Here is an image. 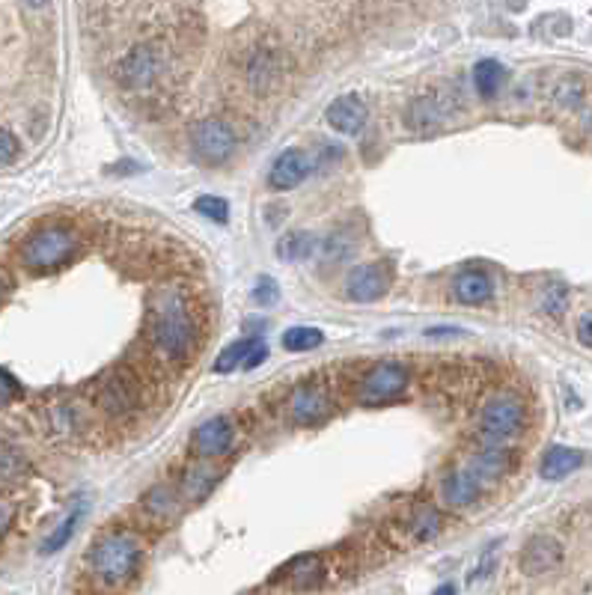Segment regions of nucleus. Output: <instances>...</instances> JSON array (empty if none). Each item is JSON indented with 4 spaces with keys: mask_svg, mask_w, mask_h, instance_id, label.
Listing matches in <instances>:
<instances>
[{
    "mask_svg": "<svg viewBox=\"0 0 592 595\" xmlns=\"http://www.w3.org/2000/svg\"><path fill=\"white\" fill-rule=\"evenodd\" d=\"M152 346L167 360H185L200 343V325L179 292H161L152 304Z\"/></svg>",
    "mask_w": 592,
    "mask_h": 595,
    "instance_id": "f257e3e1",
    "label": "nucleus"
},
{
    "mask_svg": "<svg viewBox=\"0 0 592 595\" xmlns=\"http://www.w3.org/2000/svg\"><path fill=\"white\" fill-rule=\"evenodd\" d=\"M140 566V542L128 530H111L99 536L90 548V572L105 587H122L134 578Z\"/></svg>",
    "mask_w": 592,
    "mask_h": 595,
    "instance_id": "f03ea898",
    "label": "nucleus"
},
{
    "mask_svg": "<svg viewBox=\"0 0 592 595\" xmlns=\"http://www.w3.org/2000/svg\"><path fill=\"white\" fill-rule=\"evenodd\" d=\"M527 423V405L518 393H494L479 417H476V435L482 444H506L515 438Z\"/></svg>",
    "mask_w": 592,
    "mask_h": 595,
    "instance_id": "7ed1b4c3",
    "label": "nucleus"
},
{
    "mask_svg": "<svg viewBox=\"0 0 592 595\" xmlns=\"http://www.w3.org/2000/svg\"><path fill=\"white\" fill-rule=\"evenodd\" d=\"M78 250V236L69 227H45L21 244V262L30 271H54Z\"/></svg>",
    "mask_w": 592,
    "mask_h": 595,
    "instance_id": "20e7f679",
    "label": "nucleus"
},
{
    "mask_svg": "<svg viewBox=\"0 0 592 595\" xmlns=\"http://www.w3.org/2000/svg\"><path fill=\"white\" fill-rule=\"evenodd\" d=\"M408 384H411V372L402 363L378 360L360 375L355 396L357 402H363V405H381V402L399 399L408 390Z\"/></svg>",
    "mask_w": 592,
    "mask_h": 595,
    "instance_id": "39448f33",
    "label": "nucleus"
},
{
    "mask_svg": "<svg viewBox=\"0 0 592 595\" xmlns=\"http://www.w3.org/2000/svg\"><path fill=\"white\" fill-rule=\"evenodd\" d=\"M238 137L230 122L218 117L200 119L191 128V152L197 161L209 164V167H221L236 155Z\"/></svg>",
    "mask_w": 592,
    "mask_h": 595,
    "instance_id": "423d86ee",
    "label": "nucleus"
},
{
    "mask_svg": "<svg viewBox=\"0 0 592 595\" xmlns=\"http://www.w3.org/2000/svg\"><path fill=\"white\" fill-rule=\"evenodd\" d=\"M161 78V57L152 45H137L119 60V84L125 90L146 93Z\"/></svg>",
    "mask_w": 592,
    "mask_h": 595,
    "instance_id": "0eeeda50",
    "label": "nucleus"
},
{
    "mask_svg": "<svg viewBox=\"0 0 592 595\" xmlns=\"http://www.w3.org/2000/svg\"><path fill=\"white\" fill-rule=\"evenodd\" d=\"M236 447V426L230 417H212L191 432V453L203 462L224 459Z\"/></svg>",
    "mask_w": 592,
    "mask_h": 595,
    "instance_id": "6e6552de",
    "label": "nucleus"
},
{
    "mask_svg": "<svg viewBox=\"0 0 592 595\" xmlns=\"http://www.w3.org/2000/svg\"><path fill=\"white\" fill-rule=\"evenodd\" d=\"M456 105L450 96L444 93H423L417 99H411V105L405 108V125L417 134H435L438 128L447 125V119L453 117Z\"/></svg>",
    "mask_w": 592,
    "mask_h": 595,
    "instance_id": "1a4fd4ad",
    "label": "nucleus"
},
{
    "mask_svg": "<svg viewBox=\"0 0 592 595\" xmlns=\"http://www.w3.org/2000/svg\"><path fill=\"white\" fill-rule=\"evenodd\" d=\"M289 417L301 426H316L331 414V396L319 381H304L298 387H292L289 399H286Z\"/></svg>",
    "mask_w": 592,
    "mask_h": 595,
    "instance_id": "9d476101",
    "label": "nucleus"
},
{
    "mask_svg": "<svg viewBox=\"0 0 592 595\" xmlns=\"http://www.w3.org/2000/svg\"><path fill=\"white\" fill-rule=\"evenodd\" d=\"M482 491H485V485H482L479 476L468 468V462L450 468V471L444 474V479H441V488H438L441 503L450 506V509H468V506H474L476 500L482 497Z\"/></svg>",
    "mask_w": 592,
    "mask_h": 595,
    "instance_id": "9b49d317",
    "label": "nucleus"
},
{
    "mask_svg": "<svg viewBox=\"0 0 592 595\" xmlns=\"http://www.w3.org/2000/svg\"><path fill=\"white\" fill-rule=\"evenodd\" d=\"M390 289V271L384 265H357L346 277V295L357 304L384 298Z\"/></svg>",
    "mask_w": 592,
    "mask_h": 595,
    "instance_id": "f8f14e48",
    "label": "nucleus"
},
{
    "mask_svg": "<svg viewBox=\"0 0 592 595\" xmlns=\"http://www.w3.org/2000/svg\"><path fill=\"white\" fill-rule=\"evenodd\" d=\"M563 563V545L551 536H536L524 545L521 557H518V566L524 575L536 578V575H548L554 572L557 566Z\"/></svg>",
    "mask_w": 592,
    "mask_h": 595,
    "instance_id": "ddd939ff",
    "label": "nucleus"
},
{
    "mask_svg": "<svg viewBox=\"0 0 592 595\" xmlns=\"http://www.w3.org/2000/svg\"><path fill=\"white\" fill-rule=\"evenodd\" d=\"M244 81L256 96H268L280 84V60L271 48H256L244 60Z\"/></svg>",
    "mask_w": 592,
    "mask_h": 595,
    "instance_id": "4468645a",
    "label": "nucleus"
},
{
    "mask_svg": "<svg viewBox=\"0 0 592 595\" xmlns=\"http://www.w3.org/2000/svg\"><path fill=\"white\" fill-rule=\"evenodd\" d=\"M313 170V161L307 158V152L301 149H286L274 158L271 173H268V185L274 191H292L295 185H301Z\"/></svg>",
    "mask_w": 592,
    "mask_h": 595,
    "instance_id": "2eb2a0df",
    "label": "nucleus"
},
{
    "mask_svg": "<svg viewBox=\"0 0 592 595\" xmlns=\"http://www.w3.org/2000/svg\"><path fill=\"white\" fill-rule=\"evenodd\" d=\"M468 468L488 488V485H494L497 479H503V476L509 474V468H512V450L506 444H482L474 456L468 459Z\"/></svg>",
    "mask_w": 592,
    "mask_h": 595,
    "instance_id": "dca6fc26",
    "label": "nucleus"
},
{
    "mask_svg": "<svg viewBox=\"0 0 592 595\" xmlns=\"http://www.w3.org/2000/svg\"><path fill=\"white\" fill-rule=\"evenodd\" d=\"M137 402V384L131 375L125 372H114L108 375V381L102 384V393H99V405L108 417H122L134 408Z\"/></svg>",
    "mask_w": 592,
    "mask_h": 595,
    "instance_id": "f3484780",
    "label": "nucleus"
},
{
    "mask_svg": "<svg viewBox=\"0 0 592 595\" xmlns=\"http://www.w3.org/2000/svg\"><path fill=\"white\" fill-rule=\"evenodd\" d=\"M325 119H328V125H331L334 131H340V134H346V137H355L357 131L366 125V105L357 99L355 93L340 96V99H334V102L328 105Z\"/></svg>",
    "mask_w": 592,
    "mask_h": 595,
    "instance_id": "a211bd4d",
    "label": "nucleus"
},
{
    "mask_svg": "<svg viewBox=\"0 0 592 595\" xmlns=\"http://www.w3.org/2000/svg\"><path fill=\"white\" fill-rule=\"evenodd\" d=\"M453 295H456V301L465 304V307H482V304H488L491 295H494V280H491V274H485V271H479V268L462 271V274L456 277V283H453Z\"/></svg>",
    "mask_w": 592,
    "mask_h": 595,
    "instance_id": "6ab92c4d",
    "label": "nucleus"
},
{
    "mask_svg": "<svg viewBox=\"0 0 592 595\" xmlns=\"http://www.w3.org/2000/svg\"><path fill=\"white\" fill-rule=\"evenodd\" d=\"M218 482H221V468L194 465V468H185V474L179 476V494H182V500L197 503V500H203L206 494H212V488H215Z\"/></svg>",
    "mask_w": 592,
    "mask_h": 595,
    "instance_id": "aec40b11",
    "label": "nucleus"
},
{
    "mask_svg": "<svg viewBox=\"0 0 592 595\" xmlns=\"http://www.w3.org/2000/svg\"><path fill=\"white\" fill-rule=\"evenodd\" d=\"M182 509V494L179 488L170 485H152L143 494V512L155 521H173Z\"/></svg>",
    "mask_w": 592,
    "mask_h": 595,
    "instance_id": "412c9836",
    "label": "nucleus"
},
{
    "mask_svg": "<svg viewBox=\"0 0 592 595\" xmlns=\"http://www.w3.org/2000/svg\"><path fill=\"white\" fill-rule=\"evenodd\" d=\"M581 465H584V453H581V450H572V447H551V450L545 453V459H542L539 474L545 476V479H551V482H557V479H566V476L575 474Z\"/></svg>",
    "mask_w": 592,
    "mask_h": 595,
    "instance_id": "4be33fe9",
    "label": "nucleus"
},
{
    "mask_svg": "<svg viewBox=\"0 0 592 595\" xmlns=\"http://www.w3.org/2000/svg\"><path fill=\"white\" fill-rule=\"evenodd\" d=\"M405 533L411 542H429L441 533V512L435 506H417L405 518Z\"/></svg>",
    "mask_w": 592,
    "mask_h": 595,
    "instance_id": "5701e85b",
    "label": "nucleus"
},
{
    "mask_svg": "<svg viewBox=\"0 0 592 595\" xmlns=\"http://www.w3.org/2000/svg\"><path fill=\"white\" fill-rule=\"evenodd\" d=\"M319 250V238L313 233H286L277 241V256L283 262H298V259H313Z\"/></svg>",
    "mask_w": 592,
    "mask_h": 595,
    "instance_id": "b1692460",
    "label": "nucleus"
},
{
    "mask_svg": "<svg viewBox=\"0 0 592 595\" xmlns=\"http://www.w3.org/2000/svg\"><path fill=\"white\" fill-rule=\"evenodd\" d=\"M503 78H506V69L497 60H479L474 66V87L476 93L485 96V99H491V96L500 93Z\"/></svg>",
    "mask_w": 592,
    "mask_h": 595,
    "instance_id": "393cba45",
    "label": "nucleus"
},
{
    "mask_svg": "<svg viewBox=\"0 0 592 595\" xmlns=\"http://www.w3.org/2000/svg\"><path fill=\"white\" fill-rule=\"evenodd\" d=\"M325 343V334L319 328H310V325H298V328H289L283 334V349L286 352H313Z\"/></svg>",
    "mask_w": 592,
    "mask_h": 595,
    "instance_id": "a878e982",
    "label": "nucleus"
},
{
    "mask_svg": "<svg viewBox=\"0 0 592 595\" xmlns=\"http://www.w3.org/2000/svg\"><path fill=\"white\" fill-rule=\"evenodd\" d=\"M78 521H81V506L78 509H72L63 521H60V527L45 539V545H42V554H57L69 539H72V533L78 530Z\"/></svg>",
    "mask_w": 592,
    "mask_h": 595,
    "instance_id": "bb28decb",
    "label": "nucleus"
},
{
    "mask_svg": "<svg viewBox=\"0 0 592 595\" xmlns=\"http://www.w3.org/2000/svg\"><path fill=\"white\" fill-rule=\"evenodd\" d=\"M352 250H355V241H352V238L346 236V233H334V236L319 238L316 256H322V259H328V262H343Z\"/></svg>",
    "mask_w": 592,
    "mask_h": 595,
    "instance_id": "cd10ccee",
    "label": "nucleus"
},
{
    "mask_svg": "<svg viewBox=\"0 0 592 595\" xmlns=\"http://www.w3.org/2000/svg\"><path fill=\"white\" fill-rule=\"evenodd\" d=\"M322 575H325V569H322V560L319 557H304V560L292 563V584L301 587V590L319 584Z\"/></svg>",
    "mask_w": 592,
    "mask_h": 595,
    "instance_id": "c85d7f7f",
    "label": "nucleus"
},
{
    "mask_svg": "<svg viewBox=\"0 0 592 595\" xmlns=\"http://www.w3.org/2000/svg\"><path fill=\"white\" fill-rule=\"evenodd\" d=\"M253 346H256V340H238V343H233V346H227V349L218 355V360H215V372L227 375V372L238 369V366L244 363V357H247V352H250Z\"/></svg>",
    "mask_w": 592,
    "mask_h": 595,
    "instance_id": "c756f323",
    "label": "nucleus"
},
{
    "mask_svg": "<svg viewBox=\"0 0 592 595\" xmlns=\"http://www.w3.org/2000/svg\"><path fill=\"white\" fill-rule=\"evenodd\" d=\"M194 209H197V215H203V218H209L215 224H227L230 221V203L221 200V197H200L194 203Z\"/></svg>",
    "mask_w": 592,
    "mask_h": 595,
    "instance_id": "7c9ffc66",
    "label": "nucleus"
},
{
    "mask_svg": "<svg viewBox=\"0 0 592 595\" xmlns=\"http://www.w3.org/2000/svg\"><path fill=\"white\" fill-rule=\"evenodd\" d=\"M566 301H569V289L563 283H551L545 298H542V310L551 313V316H560L566 310Z\"/></svg>",
    "mask_w": 592,
    "mask_h": 595,
    "instance_id": "2f4dec72",
    "label": "nucleus"
},
{
    "mask_svg": "<svg viewBox=\"0 0 592 595\" xmlns=\"http://www.w3.org/2000/svg\"><path fill=\"white\" fill-rule=\"evenodd\" d=\"M277 298H280L277 283L271 277H259L256 286H253V301L262 304V307H271V304H277Z\"/></svg>",
    "mask_w": 592,
    "mask_h": 595,
    "instance_id": "473e14b6",
    "label": "nucleus"
},
{
    "mask_svg": "<svg viewBox=\"0 0 592 595\" xmlns=\"http://www.w3.org/2000/svg\"><path fill=\"white\" fill-rule=\"evenodd\" d=\"M18 393H21L18 381H15L6 369H0V408H3V405H9V402H15V399H18Z\"/></svg>",
    "mask_w": 592,
    "mask_h": 595,
    "instance_id": "72a5a7b5",
    "label": "nucleus"
},
{
    "mask_svg": "<svg viewBox=\"0 0 592 595\" xmlns=\"http://www.w3.org/2000/svg\"><path fill=\"white\" fill-rule=\"evenodd\" d=\"M15 158H18V140L9 131L0 128V167L12 164Z\"/></svg>",
    "mask_w": 592,
    "mask_h": 595,
    "instance_id": "f704fd0d",
    "label": "nucleus"
},
{
    "mask_svg": "<svg viewBox=\"0 0 592 595\" xmlns=\"http://www.w3.org/2000/svg\"><path fill=\"white\" fill-rule=\"evenodd\" d=\"M265 357H268V349H265V346H262V343L256 340V346H253V349L247 352V357H244V363H241V366H244V369H256V366H259V363H262Z\"/></svg>",
    "mask_w": 592,
    "mask_h": 595,
    "instance_id": "c9c22d12",
    "label": "nucleus"
},
{
    "mask_svg": "<svg viewBox=\"0 0 592 595\" xmlns=\"http://www.w3.org/2000/svg\"><path fill=\"white\" fill-rule=\"evenodd\" d=\"M578 340H581V346L592 349V313L581 316V322H578Z\"/></svg>",
    "mask_w": 592,
    "mask_h": 595,
    "instance_id": "e433bc0d",
    "label": "nucleus"
},
{
    "mask_svg": "<svg viewBox=\"0 0 592 595\" xmlns=\"http://www.w3.org/2000/svg\"><path fill=\"white\" fill-rule=\"evenodd\" d=\"M9 521H12V509L6 503H0V533H6Z\"/></svg>",
    "mask_w": 592,
    "mask_h": 595,
    "instance_id": "4c0bfd02",
    "label": "nucleus"
},
{
    "mask_svg": "<svg viewBox=\"0 0 592 595\" xmlns=\"http://www.w3.org/2000/svg\"><path fill=\"white\" fill-rule=\"evenodd\" d=\"M432 595H456V587L453 584H444V587H438Z\"/></svg>",
    "mask_w": 592,
    "mask_h": 595,
    "instance_id": "58836bf2",
    "label": "nucleus"
},
{
    "mask_svg": "<svg viewBox=\"0 0 592 595\" xmlns=\"http://www.w3.org/2000/svg\"><path fill=\"white\" fill-rule=\"evenodd\" d=\"M24 6H30V9H42V6H48V0H21Z\"/></svg>",
    "mask_w": 592,
    "mask_h": 595,
    "instance_id": "ea45409f",
    "label": "nucleus"
}]
</instances>
